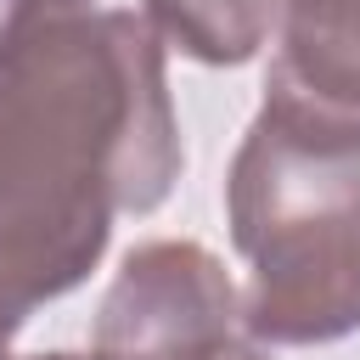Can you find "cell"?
I'll return each mask as SVG.
<instances>
[{
  "label": "cell",
  "instance_id": "6da1fadb",
  "mask_svg": "<svg viewBox=\"0 0 360 360\" xmlns=\"http://www.w3.org/2000/svg\"><path fill=\"white\" fill-rule=\"evenodd\" d=\"M180 174L163 45L96 0H6L0 17V259L39 298L84 281L112 214Z\"/></svg>",
  "mask_w": 360,
  "mask_h": 360
},
{
  "label": "cell",
  "instance_id": "7a4b0ae2",
  "mask_svg": "<svg viewBox=\"0 0 360 360\" xmlns=\"http://www.w3.org/2000/svg\"><path fill=\"white\" fill-rule=\"evenodd\" d=\"M225 208L253 270L242 326L259 343H332L360 326V124L264 96Z\"/></svg>",
  "mask_w": 360,
  "mask_h": 360
},
{
  "label": "cell",
  "instance_id": "3957f363",
  "mask_svg": "<svg viewBox=\"0 0 360 360\" xmlns=\"http://www.w3.org/2000/svg\"><path fill=\"white\" fill-rule=\"evenodd\" d=\"M96 360H270L242 326V292L197 242H146L96 315Z\"/></svg>",
  "mask_w": 360,
  "mask_h": 360
},
{
  "label": "cell",
  "instance_id": "277c9868",
  "mask_svg": "<svg viewBox=\"0 0 360 360\" xmlns=\"http://www.w3.org/2000/svg\"><path fill=\"white\" fill-rule=\"evenodd\" d=\"M270 96L360 124V0H281Z\"/></svg>",
  "mask_w": 360,
  "mask_h": 360
},
{
  "label": "cell",
  "instance_id": "5b68a950",
  "mask_svg": "<svg viewBox=\"0 0 360 360\" xmlns=\"http://www.w3.org/2000/svg\"><path fill=\"white\" fill-rule=\"evenodd\" d=\"M146 17L152 34L174 39L186 56L236 68L270 39L281 0H146Z\"/></svg>",
  "mask_w": 360,
  "mask_h": 360
},
{
  "label": "cell",
  "instance_id": "8992f818",
  "mask_svg": "<svg viewBox=\"0 0 360 360\" xmlns=\"http://www.w3.org/2000/svg\"><path fill=\"white\" fill-rule=\"evenodd\" d=\"M28 309H34V292L11 276V264L0 259V360H6V343L17 338V326L28 321Z\"/></svg>",
  "mask_w": 360,
  "mask_h": 360
},
{
  "label": "cell",
  "instance_id": "52a82bcc",
  "mask_svg": "<svg viewBox=\"0 0 360 360\" xmlns=\"http://www.w3.org/2000/svg\"><path fill=\"white\" fill-rule=\"evenodd\" d=\"M28 360H79V354H28Z\"/></svg>",
  "mask_w": 360,
  "mask_h": 360
}]
</instances>
